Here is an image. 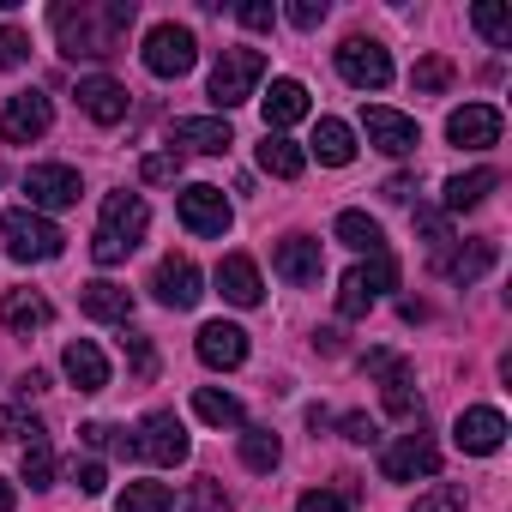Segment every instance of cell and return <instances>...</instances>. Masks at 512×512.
Segmentation results:
<instances>
[{"instance_id": "1", "label": "cell", "mask_w": 512, "mask_h": 512, "mask_svg": "<svg viewBox=\"0 0 512 512\" xmlns=\"http://www.w3.org/2000/svg\"><path fill=\"white\" fill-rule=\"evenodd\" d=\"M133 19H139L133 0H79V7L61 0V7H49L61 55H73V61H109V55H121Z\"/></svg>"}, {"instance_id": "2", "label": "cell", "mask_w": 512, "mask_h": 512, "mask_svg": "<svg viewBox=\"0 0 512 512\" xmlns=\"http://www.w3.org/2000/svg\"><path fill=\"white\" fill-rule=\"evenodd\" d=\"M145 229H151V205L139 199V193H109L103 199V223H97V235H91V260L97 266H121L127 253L145 241Z\"/></svg>"}, {"instance_id": "3", "label": "cell", "mask_w": 512, "mask_h": 512, "mask_svg": "<svg viewBox=\"0 0 512 512\" xmlns=\"http://www.w3.org/2000/svg\"><path fill=\"white\" fill-rule=\"evenodd\" d=\"M0 241H7V253H13V260H25V266L61 260V247H67V235L43 211H31V205H19V211L0 217Z\"/></svg>"}, {"instance_id": "4", "label": "cell", "mask_w": 512, "mask_h": 512, "mask_svg": "<svg viewBox=\"0 0 512 512\" xmlns=\"http://www.w3.org/2000/svg\"><path fill=\"white\" fill-rule=\"evenodd\" d=\"M260 79H266V55L260 49H223L217 67H211V103L235 109V103H247L253 91H260Z\"/></svg>"}, {"instance_id": "5", "label": "cell", "mask_w": 512, "mask_h": 512, "mask_svg": "<svg viewBox=\"0 0 512 512\" xmlns=\"http://www.w3.org/2000/svg\"><path fill=\"white\" fill-rule=\"evenodd\" d=\"M392 284H398V266L386 260V253H374L368 266H350V272H344V284H338V314H344V320H362V314L392 290Z\"/></svg>"}, {"instance_id": "6", "label": "cell", "mask_w": 512, "mask_h": 512, "mask_svg": "<svg viewBox=\"0 0 512 512\" xmlns=\"http://www.w3.org/2000/svg\"><path fill=\"white\" fill-rule=\"evenodd\" d=\"M145 67L157 73V79H181V73H193V61H199V43H193V31L187 25H151L145 31Z\"/></svg>"}, {"instance_id": "7", "label": "cell", "mask_w": 512, "mask_h": 512, "mask_svg": "<svg viewBox=\"0 0 512 512\" xmlns=\"http://www.w3.org/2000/svg\"><path fill=\"white\" fill-rule=\"evenodd\" d=\"M338 73H344V85H356V91H386V85H392V55H386V43H374V37H344V43H338Z\"/></svg>"}, {"instance_id": "8", "label": "cell", "mask_w": 512, "mask_h": 512, "mask_svg": "<svg viewBox=\"0 0 512 512\" xmlns=\"http://www.w3.org/2000/svg\"><path fill=\"white\" fill-rule=\"evenodd\" d=\"M139 458H151V464H163V470H175V464H187V452H193V440H187V428H181V416L175 410H151L145 422H139Z\"/></svg>"}, {"instance_id": "9", "label": "cell", "mask_w": 512, "mask_h": 512, "mask_svg": "<svg viewBox=\"0 0 512 512\" xmlns=\"http://www.w3.org/2000/svg\"><path fill=\"white\" fill-rule=\"evenodd\" d=\"M151 296H157L163 308L187 314V308H199V296H205V278H199V266L187 260V253H163V260H157V272H151Z\"/></svg>"}, {"instance_id": "10", "label": "cell", "mask_w": 512, "mask_h": 512, "mask_svg": "<svg viewBox=\"0 0 512 512\" xmlns=\"http://www.w3.org/2000/svg\"><path fill=\"white\" fill-rule=\"evenodd\" d=\"M175 211H181V223L193 229V235H229V199H223V187H211V181H193V187H181L175 193Z\"/></svg>"}, {"instance_id": "11", "label": "cell", "mask_w": 512, "mask_h": 512, "mask_svg": "<svg viewBox=\"0 0 512 512\" xmlns=\"http://www.w3.org/2000/svg\"><path fill=\"white\" fill-rule=\"evenodd\" d=\"M25 193H31V211H67V205H79V193H85V181H79V169H67V163H37L31 175H25Z\"/></svg>"}, {"instance_id": "12", "label": "cell", "mask_w": 512, "mask_h": 512, "mask_svg": "<svg viewBox=\"0 0 512 512\" xmlns=\"http://www.w3.org/2000/svg\"><path fill=\"white\" fill-rule=\"evenodd\" d=\"M49 127H55V103H49L43 91L7 97V115H0V139H7V145H31V139H43Z\"/></svg>"}, {"instance_id": "13", "label": "cell", "mask_w": 512, "mask_h": 512, "mask_svg": "<svg viewBox=\"0 0 512 512\" xmlns=\"http://www.w3.org/2000/svg\"><path fill=\"white\" fill-rule=\"evenodd\" d=\"M380 470H386V482H428L440 470V446L428 434H404L398 446H386Z\"/></svg>"}, {"instance_id": "14", "label": "cell", "mask_w": 512, "mask_h": 512, "mask_svg": "<svg viewBox=\"0 0 512 512\" xmlns=\"http://www.w3.org/2000/svg\"><path fill=\"white\" fill-rule=\"evenodd\" d=\"M446 139H452L458 151H488V145H500V109H494V103H464V109H452V115H446Z\"/></svg>"}, {"instance_id": "15", "label": "cell", "mask_w": 512, "mask_h": 512, "mask_svg": "<svg viewBox=\"0 0 512 512\" xmlns=\"http://www.w3.org/2000/svg\"><path fill=\"white\" fill-rule=\"evenodd\" d=\"M452 440H458V452L488 458V452H500V446H506V416H500L494 404H470V410L452 422Z\"/></svg>"}, {"instance_id": "16", "label": "cell", "mask_w": 512, "mask_h": 512, "mask_svg": "<svg viewBox=\"0 0 512 512\" xmlns=\"http://www.w3.org/2000/svg\"><path fill=\"white\" fill-rule=\"evenodd\" d=\"M362 127H368V145H374V151H386V157H410V151L422 145L416 121H410V115H398V109H380V103L362 115Z\"/></svg>"}, {"instance_id": "17", "label": "cell", "mask_w": 512, "mask_h": 512, "mask_svg": "<svg viewBox=\"0 0 512 512\" xmlns=\"http://www.w3.org/2000/svg\"><path fill=\"white\" fill-rule=\"evenodd\" d=\"M169 145H175V151L217 157V151H229V145H235V133H229V121H223V115H181V121L169 127Z\"/></svg>"}, {"instance_id": "18", "label": "cell", "mask_w": 512, "mask_h": 512, "mask_svg": "<svg viewBox=\"0 0 512 512\" xmlns=\"http://www.w3.org/2000/svg\"><path fill=\"white\" fill-rule=\"evenodd\" d=\"M127 85L121 79H109V73H91V79H79V109L97 121V127H115V121H127Z\"/></svg>"}, {"instance_id": "19", "label": "cell", "mask_w": 512, "mask_h": 512, "mask_svg": "<svg viewBox=\"0 0 512 512\" xmlns=\"http://www.w3.org/2000/svg\"><path fill=\"white\" fill-rule=\"evenodd\" d=\"M193 350H199V362L205 368H241L247 362V332L241 326H229V320H211V326H199V338H193Z\"/></svg>"}, {"instance_id": "20", "label": "cell", "mask_w": 512, "mask_h": 512, "mask_svg": "<svg viewBox=\"0 0 512 512\" xmlns=\"http://www.w3.org/2000/svg\"><path fill=\"white\" fill-rule=\"evenodd\" d=\"M272 266H278V278H290V284L308 290V284H320V266L326 260H320V241L314 235H284L278 253H272Z\"/></svg>"}, {"instance_id": "21", "label": "cell", "mask_w": 512, "mask_h": 512, "mask_svg": "<svg viewBox=\"0 0 512 512\" xmlns=\"http://www.w3.org/2000/svg\"><path fill=\"white\" fill-rule=\"evenodd\" d=\"M260 115H266V133H284L308 115V85L302 79H272V91L260 97Z\"/></svg>"}, {"instance_id": "22", "label": "cell", "mask_w": 512, "mask_h": 512, "mask_svg": "<svg viewBox=\"0 0 512 512\" xmlns=\"http://www.w3.org/2000/svg\"><path fill=\"white\" fill-rule=\"evenodd\" d=\"M217 290H223V302H235V308H260V296H266L260 266H253L247 253H229V260L217 266Z\"/></svg>"}, {"instance_id": "23", "label": "cell", "mask_w": 512, "mask_h": 512, "mask_svg": "<svg viewBox=\"0 0 512 512\" xmlns=\"http://www.w3.org/2000/svg\"><path fill=\"white\" fill-rule=\"evenodd\" d=\"M79 308H85L91 320H103V326H127V320H133V290H121V284L97 278V284H85V290H79Z\"/></svg>"}, {"instance_id": "24", "label": "cell", "mask_w": 512, "mask_h": 512, "mask_svg": "<svg viewBox=\"0 0 512 512\" xmlns=\"http://www.w3.org/2000/svg\"><path fill=\"white\" fill-rule=\"evenodd\" d=\"M61 368H67V380H73L79 392H103V386H109V356H103L91 338H73L67 356H61Z\"/></svg>"}, {"instance_id": "25", "label": "cell", "mask_w": 512, "mask_h": 512, "mask_svg": "<svg viewBox=\"0 0 512 512\" xmlns=\"http://www.w3.org/2000/svg\"><path fill=\"white\" fill-rule=\"evenodd\" d=\"M494 260H500V247H494V241H464V247H446L434 266H440L452 284H476V278H482Z\"/></svg>"}, {"instance_id": "26", "label": "cell", "mask_w": 512, "mask_h": 512, "mask_svg": "<svg viewBox=\"0 0 512 512\" xmlns=\"http://www.w3.org/2000/svg\"><path fill=\"white\" fill-rule=\"evenodd\" d=\"M0 320L31 338V332H43V326L55 320V308H49V296H37V290H7V296H0Z\"/></svg>"}, {"instance_id": "27", "label": "cell", "mask_w": 512, "mask_h": 512, "mask_svg": "<svg viewBox=\"0 0 512 512\" xmlns=\"http://www.w3.org/2000/svg\"><path fill=\"white\" fill-rule=\"evenodd\" d=\"M260 169L278 175V181H296V175L308 169V151H302L290 133H266V145H260Z\"/></svg>"}, {"instance_id": "28", "label": "cell", "mask_w": 512, "mask_h": 512, "mask_svg": "<svg viewBox=\"0 0 512 512\" xmlns=\"http://www.w3.org/2000/svg\"><path fill=\"white\" fill-rule=\"evenodd\" d=\"M314 157H320L326 169H344V163H356V133H350L344 121H332V115H326V121L314 127Z\"/></svg>"}, {"instance_id": "29", "label": "cell", "mask_w": 512, "mask_h": 512, "mask_svg": "<svg viewBox=\"0 0 512 512\" xmlns=\"http://www.w3.org/2000/svg\"><path fill=\"white\" fill-rule=\"evenodd\" d=\"M338 241L350 247V253H386V235H380V223L368 217V211H338Z\"/></svg>"}, {"instance_id": "30", "label": "cell", "mask_w": 512, "mask_h": 512, "mask_svg": "<svg viewBox=\"0 0 512 512\" xmlns=\"http://www.w3.org/2000/svg\"><path fill=\"white\" fill-rule=\"evenodd\" d=\"M500 187V175L494 169H470V175H452L446 181V211H476L488 193Z\"/></svg>"}, {"instance_id": "31", "label": "cell", "mask_w": 512, "mask_h": 512, "mask_svg": "<svg viewBox=\"0 0 512 512\" xmlns=\"http://www.w3.org/2000/svg\"><path fill=\"white\" fill-rule=\"evenodd\" d=\"M193 410H199V422H211V428H241V398H235V392L199 386V392H193Z\"/></svg>"}, {"instance_id": "32", "label": "cell", "mask_w": 512, "mask_h": 512, "mask_svg": "<svg viewBox=\"0 0 512 512\" xmlns=\"http://www.w3.org/2000/svg\"><path fill=\"white\" fill-rule=\"evenodd\" d=\"M278 458H284V440L272 428H241V464L247 470H278Z\"/></svg>"}, {"instance_id": "33", "label": "cell", "mask_w": 512, "mask_h": 512, "mask_svg": "<svg viewBox=\"0 0 512 512\" xmlns=\"http://www.w3.org/2000/svg\"><path fill=\"white\" fill-rule=\"evenodd\" d=\"M380 380H386V386H380V392H386V410H392L398 422H422V398H416V386H410L404 362H398L392 374H380Z\"/></svg>"}, {"instance_id": "34", "label": "cell", "mask_w": 512, "mask_h": 512, "mask_svg": "<svg viewBox=\"0 0 512 512\" xmlns=\"http://www.w3.org/2000/svg\"><path fill=\"white\" fill-rule=\"evenodd\" d=\"M19 476H25L31 488H49V482H55V446H49V434H31V440H25Z\"/></svg>"}, {"instance_id": "35", "label": "cell", "mask_w": 512, "mask_h": 512, "mask_svg": "<svg viewBox=\"0 0 512 512\" xmlns=\"http://www.w3.org/2000/svg\"><path fill=\"white\" fill-rule=\"evenodd\" d=\"M115 512H175V494L163 482H127L121 500H115Z\"/></svg>"}, {"instance_id": "36", "label": "cell", "mask_w": 512, "mask_h": 512, "mask_svg": "<svg viewBox=\"0 0 512 512\" xmlns=\"http://www.w3.org/2000/svg\"><path fill=\"white\" fill-rule=\"evenodd\" d=\"M470 25H476L494 49H506V43H512V13H506V7H494V0H476V7H470Z\"/></svg>"}, {"instance_id": "37", "label": "cell", "mask_w": 512, "mask_h": 512, "mask_svg": "<svg viewBox=\"0 0 512 512\" xmlns=\"http://www.w3.org/2000/svg\"><path fill=\"white\" fill-rule=\"evenodd\" d=\"M410 85H416L422 97H440V91L452 85V61H446V55H422L416 73H410Z\"/></svg>"}, {"instance_id": "38", "label": "cell", "mask_w": 512, "mask_h": 512, "mask_svg": "<svg viewBox=\"0 0 512 512\" xmlns=\"http://www.w3.org/2000/svg\"><path fill=\"white\" fill-rule=\"evenodd\" d=\"M121 350H127V362H133V380H151V374H157V350H151L145 332H121Z\"/></svg>"}, {"instance_id": "39", "label": "cell", "mask_w": 512, "mask_h": 512, "mask_svg": "<svg viewBox=\"0 0 512 512\" xmlns=\"http://www.w3.org/2000/svg\"><path fill=\"white\" fill-rule=\"evenodd\" d=\"M187 512H229V494H223V482H211V476H199L193 488H187V500H181Z\"/></svg>"}, {"instance_id": "40", "label": "cell", "mask_w": 512, "mask_h": 512, "mask_svg": "<svg viewBox=\"0 0 512 512\" xmlns=\"http://www.w3.org/2000/svg\"><path fill=\"white\" fill-rule=\"evenodd\" d=\"M410 512H464V488L458 482H434L428 494H416Z\"/></svg>"}, {"instance_id": "41", "label": "cell", "mask_w": 512, "mask_h": 512, "mask_svg": "<svg viewBox=\"0 0 512 512\" xmlns=\"http://www.w3.org/2000/svg\"><path fill=\"white\" fill-rule=\"evenodd\" d=\"M416 229H422V241H428V253L440 260V253L452 247V229H446V211H416Z\"/></svg>"}, {"instance_id": "42", "label": "cell", "mask_w": 512, "mask_h": 512, "mask_svg": "<svg viewBox=\"0 0 512 512\" xmlns=\"http://www.w3.org/2000/svg\"><path fill=\"white\" fill-rule=\"evenodd\" d=\"M139 175H145V181H175V175H181V151H151V157L139 163Z\"/></svg>"}, {"instance_id": "43", "label": "cell", "mask_w": 512, "mask_h": 512, "mask_svg": "<svg viewBox=\"0 0 512 512\" xmlns=\"http://www.w3.org/2000/svg\"><path fill=\"white\" fill-rule=\"evenodd\" d=\"M25 61H31V37L7 25V31H0V67H25Z\"/></svg>"}, {"instance_id": "44", "label": "cell", "mask_w": 512, "mask_h": 512, "mask_svg": "<svg viewBox=\"0 0 512 512\" xmlns=\"http://www.w3.org/2000/svg\"><path fill=\"white\" fill-rule=\"evenodd\" d=\"M290 25L296 31H320L326 25V0H290Z\"/></svg>"}, {"instance_id": "45", "label": "cell", "mask_w": 512, "mask_h": 512, "mask_svg": "<svg viewBox=\"0 0 512 512\" xmlns=\"http://www.w3.org/2000/svg\"><path fill=\"white\" fill-rule=\"evenodd\" d=\"M296 512H350V500H344V494H326V488H308V494L296 500Z\"/></svg>"}, {"instance_id": "46", "label": "cell", "mask_w": 512, "mask_h": 512, "mask_svg": "<svg viewBox=\"0 0 512 512\" xmlns=\"http://www.w3.org/2000/svg\"><path fill=\"white\" fill-rule=\"evenodd\" d=\"M31 434H43L25 410H0V440H31Z\"/></svg>"}, {"instance_id": "47", "label": "cell", "mask_w": 512, "mask_h": 512, "mask_svg": "<svg viewBox=\"0 0 512 512\" xmlns=\"http://www.w3.org/2000/svg\"><path fill=\"white\" fill-rule=\"evenodd\" d=\"M272 19H278L272 0H247V7H241V25H247V31H272Z\"/></svg>"}, {"instance_id": "48", "label": "cell", "mask_w": 512, "mask_h": 512, "mask_svg": "<svg viewBox=\"0 0 512 512\" xmlns=\"http://www.w3.org/2000/svg\"><path fill=\"white\" fill-rule=\"evenodd\" d=\"M73 482H79V494H103L109 488V470L103 464H73Z\"/></svg>"}, {"instance_id": "49", "label": "cell", "mask_w": 512, "mask_h": 512, "mask_svg": "<svg viewBox=\"0 0 512 512\" xmlns=\"http://www.w3.org/2000/svg\"><path fill=\"white\" fill-rule=\"evenodd\" d=\"M344 440H350V446H374V440H380V428H374L368 416H344Z\"/></svg>"}, {"instance_id": "50", "label": "cell", "mask_w": 512, "mask_h": 512, "mask_svg": "<svg viewBox=\"0 0 512 512\" xmlns=\"http://www.w3.org/2000/svg\"><path fill=\"white\" fill-rule=\"evenodd\" d=\"M115 434H121V428H109V422H85V428H79L85 446H115Z\"/></svg>"}, {"instance_id": "51", "label": "cell", "mask_w": 512, "mask_h": 512, "mask_svg": "<svg viewBox=\"0 0 512 512\" xmlns=\"http://www.w3.org/2000/svg\"><path fill=\"white\" fill-rule=\"evenodd\" d=\"M380 193H386V199H398V205H404V199H410V193H416V181H410V175H392V181H386V187H380Z\"/></svg>"}, {"instance_id": "52", "label": "cell", "mask_w": 512, "mask_h": 512, "mask_svg": "<svg viewBox=\"0 0 512 512\" xmlns=\"http://www.w3.org/2000/svg\"><path fill=\"white\" fill-rule=\"evenodd\" d=\"M19 392H25V398H37V392H49V374H37V368H31V374L19 380Z\"/></svg>"}, {"instance_id": "53", "label": "cell", "mask_w": 512, "mask_h": 512, "mask_svg": "<svg viewBox=\"0 0 512 512\" xmlns=\"http://www.w3.org/2000/svg\"><path fill=\"white\" fill-rule=\"evenodd\" d=\"M13 506H19V488H13L7 476H0V512H13Z\"/></svg>"}]
</instances>
